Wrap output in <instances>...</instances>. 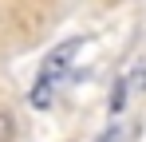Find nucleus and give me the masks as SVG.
<instances>
[{"label":"nucleus","mask_w":146,"mask_h":142,"mask_svg":"<svg viewBox=\"0 0 146 142\" xmlns=\"http://www.w3.org/2000/svg\"><path fill=\"white\" fill-rule=\"evenodd\" d=\"M55 91H59V83H51L48 75H40V79L32 83V91H28V103H32L36 111H48L51 99H55Z\"/></svg>","instance_id":"nucleus-1"},{"label":"nucleus","mask_w":146,"mask_h":142,"mask_svg":"<svg viewBox=\"0 0 146 142\" xmlns=\"http://www.w3.org/2000/svg\"><path fill=\"white\" fill-rule=\"evenodd\" d=\"M0 142H16V115L0 107Z\"/></svg>","instance_id":"nucleus-3"},{"label":"nucleus","mask_w":146,"mask_h":142,"mask_svg":"<svg viewBox=\"0 0 146 142\" xmlns=\"http://www.w3.org/2000/svg\"><path fill=\"white\" fill-rule=\"evenodd\" d=\"M126 99H130V87H126V75L111 83V99H107V111L111 115H122V107H126Z\"/></svg>","instance_id":"nucleus-2"}]
</instances>
